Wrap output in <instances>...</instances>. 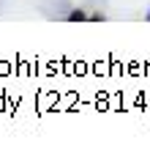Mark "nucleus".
I'll return each mask as SVG.
<instances>
[]
</instances>
